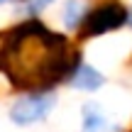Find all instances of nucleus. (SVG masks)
Segmentation results:
<instances>
[{
  "label": "nucleus",
  "instance_id": "1",
  "mask_svg": "<svg viewBox=\"0 0 132 132\" xmlns=\"http://www.w3.org/2000/svg\"><path fill=\"white\" fill-rule=\"evenodd\" d=\"M78 61L69 37L39 20L10 27L0 42V73L29 93H49L56 83L69 81Z\"/></svg>",
  "mask_w": 132,
  "mask_h": 132
},
{
  "label": "nucleus",
  "instance_id": "2",
  "mask_svg": "<svg viewBox=\"0 0 132 132\" xmlns=\"http://www.w3.org/2000/svg\"><path fill=\"white\" fill-rule=\"evenodd\" d=\"M125 22H127V7L118 0H103V3L81 12L76 27H78L83 39H90V37H98V34L113 32V29L122 27Z\"/></svg>",
  "mask_w": 132,
  "mask_h": 132
},
{
  "label": "nucleus",
  "instance_id": "3",
  "mask_svg": "<svg viewBox=\"0 0 132 132\" xmlns=\"http://www.w3.org/2000/svg\"><path fill=\"white\" fill-rule=\"evenodd\" d=\"M52 108H54V95L52 93H29L12 105L10 118L17 125H32L37 120L47 118Z\"/></svg>",
  "mask_w": 132,
  "mask_h": 132
},
{
  "label": "nucleus",
  "instance_id": "4",
  "mask_svg": "<svg viewBox=\"0 0 132 132\" xmlns=\"http://www.w3.org/2000/svg\"><path fill=\"white\" fill-rule=\"evenodd\" d=\"M83 132H118V125L98 105L90 103L83 108Z\"/></svg>",
  "mask_w": 132,
  "mask_h": 132
},
{
  "label": "nucleus",
  "instance_id": "5",
  "mask_svg": "<svg viewBox=\"0 0 132 132\" xmlns=\"http://www.w3.org/2000/svg\"><path fill=\"white\" fill-rule=\"evenodd\" d=\"M71 83L76 86V88H81V90H95V88H100L103 86V73L100 71H95L90 64H83V61H78V66L73 69V73H71Z\"/></svg>",
  "mask_w": 132,
  "mask_h": 132
},
{
  "label": "nucleus",
  "instance_id": "6",
  "mask_svg": "<svg viewBox=\"0 0 132 132\" xmlns=\"http://www.w3.org/2000/svg\"><path fill=\"white\" fill-rule=\"evenodd\" d=\"M49 3H52V0H27V5H29V10H32V12H37V10L47 7Z\"/></svg>",
  "mask_w": 132,
  "mask_h": 132
},
{
  "label": "nucleus",
  "instance_id": "7",
  "mask_svg": "<svg viewBox=\"0 0 132 132\" xmlns=\"http://www.w3.org/2000/svg\"><path fill=\"white\" fill-rule=\"evenodd\" d=\"M127 20H130V24H132V12H127Z\"/></svg>",
  "mask_w": 132,
  "mask_h": 132
},
{
  "label": "nucleus",
  "instance_id": "8",
  "mask_svg": "<svg viewBox=\"0 0 132 132\" xmlns=\"http://www.w3.org/2000/svg\"><path fill=\"white\" fill-rule=\"evenodd\" d=\"M0 3H10V0H0Z\"/></svg>",
  "mask_w": 132,
  "mask_h": 132
}]
</instances>
